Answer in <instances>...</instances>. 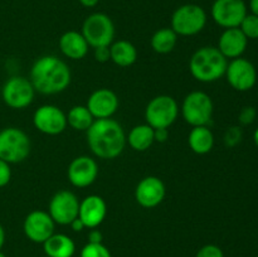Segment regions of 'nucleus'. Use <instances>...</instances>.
<instances>
[{
    "label": "nucleus",
    "mask_w": 258,
    "mask_h": 257,
    "mask_svg": "<svg viewBox=\"0 0 258 257\" xmlns=\"http://www.w3.org/2000/svg\"><path fill=\"white\" fill-rule=\"evenodd\" d=\"M30 82L43 95H54L64 91L71 83V70L55 55L38 58L30 70Z\"/></svg>",
    "instance_id": "nucleus-1"
},
{
    "label": "nucleus",
    "mask_w": 258,
    "mask_h": 257,
    "mask_svg": "<svg viewBox=\"0 0 258 257\" xmlns=\"http://www.w3.org/2000/svg\"><path fill=\"white\" fill-rule=\"evenodd\" d=\"M87 143L91 151L98 158L115 159L125 149V131L112 118H98L87 130Z\"/></svg>",
    "instance_id": "nucleus-2"
},
{
    "label": "nucleus",
    "mask_w": 258,
    "mask_h": 257,
    "mask_svg": "<svg viewBox=\"0 0 258 257\" xmlns=\"http://www.w3.org/2000/svg\"><path fill=\"white\" fill-rule=\"evenodd\" d=\"M227 58L218 48L203 47L190 58L189 70L191 76L201 82H214L226 75Z\"/></svg>",
    "instance_id": "nucleus-3"
},
{
    "label": "nucleus",
    "mask_w": 258,
    "mask_h": 257,
    "mask_svg": "<svg viewBox=\"0 0 258 257\" xmlns=\"http://www.w3.org/2000/svg\"><path fill=\"white\" fill-rule=\"evenodd\" d=\"M30 153L29 136L18 127L0 131V159L9 164L25 160Z\"/></svg>",
    "instance_id": "nucleus-4"
},
{
    "label": "nucleus",
    "mask_w": 258,
    "mask_h": 257,
    "mask_svg": "<svg viewBox=\"0 0 258 257\" xmlns=\"http://www.w3.org/2000/svg\"><path fill=\"white\" fill-rule=\"evenodd\" d=\"M82 35L92 48L110 47L115 38V25L105 13H93L83 22Z\"/></svg>",
    "instance_id": "nucleus-5"
},
{
    "label": "nucleus",
    "mask_w": 258,
    "mask_h": 257,
    "mask_svg": "<svg viewBox=\"0 0 258 257\" xmlns=\"http://www.w3.org/2000/svg\"><path fill=\"white\" fill-rule=\"evenodd\" d=\"M207 24V13L197 4H184L179 7L171 17V29L178 35H196Z\"/></svg>",
    "instance_id": "nucleus-6"
},
{
    "label": "nucleus",
    "mask_w": 258,
    "mask_h": 257,
    "mask_svg": "<svg viewBox=\"0 0 258 257\" xmlns=\"http://www.w3.org/2000/svg\"><path fill=\"white\" fill-rule=\"evenodd\" d=\"M183 117L189 125L207 126L212 120L213 115V102L212 98L202 91L190 92L183 101L181 105Z\"/></svg>",
    "instance_id": "nucleus-7"
},
{
    "label": "nucleus",
    "mask_w": 258,
    "mask_h": 257,
    "mask_svg": "<svg viewBox=\"0 0 258 257\" xmlns=\"http://www.w3.org/2000/svg\"><path fill=\"white\" fill-rule=\"evenodd\" d=\"M179 113L176 101L171 96H156L149 102L145 110V118L153 128H168L174 123Z\"/></svg>",
    "instance_id": "nucleus-8"
},
{
    "label": "nucleus",
    "mask_w": 258,
    "mask_h": 257,
    "mask_svg": "<svg viewBox=\"0 0 258 257\" xmlns=\"http://www.w3.org/2000/svg\"><path fill=\"white\" fill-rule=\"evenodd\" d=\"M34 87L28 78L22 76L10 77L4 83L2 90V97L5 105L15 110H23L33 102Z\"/></svg>",
    "instance_id": "nucleus-9"
},
{
    "label": "nucleus",
    "mask_w": 258,
    "mask_h": 257,
    "mask_svg": "<svg viewBox=\"0 0 258 257\" xmlns=\"http://www.w3.org/2000/svg\"><path fill=\"white\" fill-rule=\"evenodd\" d=\"M80 201L75 193L70 190H60L50 199L48 213L54 223L67 226L78 217Z\"/></svg>",
    "instance_id": "nucleus-10"
},
{
    "label": "nucleus",
    "mask_w": 258,
    "mask_h": 257,
    "mask_svg": "<svg viewBox=\"0 0 258 257\" xmlns=\"http://www.w3.org/2000/svg\"><path fill=\"white\" fill-rule=\"evenodd\" d=\"M212 18L221 27L238 28L247 15L243 0H216L212 5Z\"/></svg>",
    "instance_id": "nucleus-11"
},
{
    "label": "nucleus",
    "mask_w": 258,
    "mask_h": 257,
    "mask_svg": "<svg viewBox=\"0 0 258 257\" xmlns=\"http://www.w3.org/2000/svg\"><path fill=\"white\" fill-rule=\"evenodd\" d=\"M35 128L47 135H58L67 127V116L54 105H43L33 116Z\"/></svg>",
    "instance_id": "nucleus-12"
},
{
    "label": "nucleus",
    "mask_w": 258,
    "mask_h": 257,
    "mask_svg": "<svg viewBox=\"0 0 258 257\" xmlns=\"http://www.w3.org/2000/svg\"><path fill=\"white\" fill-rule=\"evenodd\" d=\"M23 229L32 242L44 243L54 233V221L48 212L33 211L25 217Z\"/></svg>",
    "instance_id": "nucleus-13"
},
{
    "label": "nucleus",
    "mask_w": 258,
    "mask_h": 257,
    "mask_svg": "<svg viewBox=\"0 0 258 257\" xmlns=\"http://www.w3.org/2000/svg\"><path fill=\"white\" fill-rule=\"evenodd\" d=\"M228 83L237 91H248L256 85L257 72L254 66L244 58H234L226 71Z\"/></svg>",
    "instance_id": "nucleus-14"
},
{
    "label": "nucleus",
    "mask_w": 258,
    "mask_h": 257,
    "mask_svg": "<svg viewBox=\"0 0 258 257\" xmlns=\"http://www.w3.org/2000/svg\"><path fill=\"white\" fill-rule=\"evenodd\" d=\"M98 175V165L90 156H78L68 166V179L77 188L90 186Z\"/></svg>",
    "instance_id": "nucleus-15"
},
{
    "label": "nucleus",
    "mask_w": 258,
    "mask_h": 257,
    "mask_svg": "<svg viewBox=\"0 0 258 257\" xmlns=\"http://www.w3.org/2000/svg\"><path fill=\"white\" fill-rule=\"evenodd\" d=\"M165 185L158 176H146L141 179L135 190L136 202L144 208H154L163 202Z\"/></svg>",
    "instance_id": "nucleus-16"
},
{
    "label": "nucleus",
    "mask_w": 258,
    "mask_h": 257,
    "mask_svg": "<svg viewBox=\"0 0 258 257\" xmlns=\"http://www.w3.org/2000/svg\"><path fill=\"white\" fill-rule=\"evenodd\" d=\"M87 108L95 118H110L118 108V97L108 88L92 92L87 101Z\"/></svg>",
    "instance_id": "nucleus-17"
},
{
    "label": "nucleus",
    "mask_w": 258,
    "mask_h": 257,
    "mask_svg": "<svg viewBox=\"0 0 258 257\" xmlns=\"http://www.w3.org/2000/svg\"><path fill=\"white\" fill-rule=\"evenodd\" d=\"M107 213V206L100 196H88L80 202L78 218L83 222L86 228H96L105 219Z\"/></svg>",
    "instance_id": "nucleus-18"
},
{
    "label": "nucleus",
    "mask_w": 258,
    "mask_h": 257,
    "mask_svg": "<svg viewBox=\"0 0 258 257\" xmlns=\"http://www.w3.org/2000/svg\"><path fill=\"white\" fill-rule=\"evenodd\" d=\"M246 35L239 28L226 29L219 37L218 49L226 58H239L247 48Z\"/></svg>",
    "instance_id": "nucleus-19"
},
{
    "label": "nucleus",
    "mask_w": 258,
    "mask_h": 257,
    "mask_svg": "<svg viewBox=\"0 0 258 257\" xmlns=\"http://www.w3.org/2000/svg\"><path fill=\"white\" fill-rule=\"evenodd\" d=\"M59 48L60 52L70 59H82L88 52V43L82 33L70 30L59 38Z\"/></svg>",
    "instance_id": "nucleus-20"
},
{
    "label": "nucleus",
    "mask_w": 258,
    "mask_h": 257,
    "mask_svg": "<svg viewBox=\"0 0 258 257\" xmlns=\"http://www.w3.org/2000/svg\"><path fill=\"white\" fill-rule=\"evenodd\" d=\"M43 248L49 257H72L75 254L76 246L72 238L66 234L53 233L43 243Z\"/></svg>",
    "instance_id": "nucleus-21"
},
{
    "label": "nucleus",
    "mask_w": 258,
    "mask_h": 257,
    "mask_svg": "<svg viewBox=\"0 0 258 257\" xmlns=\"http://www.w3.org/2000/svg\"><path fill=\"white\" fill-rule=\"evenodd\" d=\"M188 143L194 153L203 155V154L209 153L213 148V133L207 126H196L189 134Z\"/></svg>",
    "instance_id": "nucleus-22"
},
{
    "label": "nucleus",
    "mask_w": 258,
    "mask_h": 257,
    "mask_svg": "<svg viewBox=\"0 0 258 257\" xmlns=\"http://www.w3.org/2000/svg\"><path fill=\"white\" fill-rule=\"evenodd\" d=\"M111 59L120 67H128L134 65L138 58V50L133 43L127 40H118L110 45Z\"/></svg>",
    "instance_id": "nucleus-23"
},
{
    "label": "nucleus",
    "mask_w": 258,
    "mask_h": 257,
    "mask_svg": "<svg viewBox=\"0 0 258 257\" xmlns=\"http://www.w3.org/2000/svg\"><path fill=\"white\" fill-rule=\"evenodd\" d=\"M128 145L136 151H145L153 145L155 141L154 139V128L149 126L148 123L145 125H138L134 128H131L128 134Z\"/></svg>",
    "instance_id": "nucleus-24"
},
{
    "label": "nucleus",
    "mask_w": 258,
    "mask_h": 257,
    "mask_svg": "<svg viewBox=\"0 0 258 257\" xmlns=\"http://www.w3.org/2000/svg\"><path fill=\"white\" fill-rule=\"evenodd\" d=\"M178 34L171 28H163L154 33L151 38V48L156 53L166 54L175 48Z\"/></svg>",
    "instance_id": "nucleus-25"
},
{
    "label": "nucleus",
    "mask_w": 258,
    "mask_h": 257,
    "mask_svg": "<svg viewBox=\"0 0 258 257\" xmlns=\"http://www.w3.org/2000/svg\"><path fill=\"white\" fill-rule=\"evenodd\" d=\"M95 121V117L87 106H75L70 110L67 115V123L75 130L87 131Z\"/></svg>",
    "instance_id": "nucleus-26"
},
{
    "label": "nucleus",
    "mask_w": 258,
    "mask_h": 257,
    "mask_svg": "<svg viewBox=\"0 0 258 257\" xmlns=\"http://www.w3.org/2000/svg\"><path fill=\"white\" fill-rule=\"evenodd\" d=\"M239 29L242 30L247 39H258V17L254 14H247L242 20Z\"/></svg>",
    "instance_id": "nucleus-27"
},
{
    "label": "nucleus",
    "mask_w": 258,
    "mask_h": 257,
    "mask_svg": "<svg viewBox=\"0 0 258 257\" xmlns=\"http://www.w3.org/2000/svg\"><path fill=\"white\" fill-rule=\"evenodd\" d=\"M81 257H111L107 247L102 243H90L88 242L81 251Z\"/></svg>",
    "instance_id": "nucleus-28"
},
{
    "label": "nucleus",
    "mask_w": 258,
    "mask_h": 257,
    "mask_svg": "<svg viewBox=\"0 0 258 257\" xmlns=\"http://www.w3.org/2000/svg\"><path fill=\"white\" fill-rule=\"evenodd\" d=\"M196 257H224L223 251L216 244H206L198 251Z\"/></svg>",
    "instance_id": "nucleus-29"
},
{
    "label": "nucleus",
    "mask_w": 258,
    "mask_h": 257,
    "mask_svg": "<svg viewBox=\"0 0 258 257\" xmlns=\"http://www.w3.org/2000/svg\"><path fill=\"white\" fill-rule=\"evenodd\" d=\"M12 179V169L10 164L0 159V188L7 185Z\"/></svg>",
    "instance_id": "nucleus-30"
},
{
    "label": "nucleus",
    "mask_w": 258,
    "mask_h": 257,
    "mask_svg": "<svg viewBox=\"0 0 258 257\" xmlns=\"http://www.w3.org/2000/svg\"><path fill=\"white\" fill-rule=\"evenodd\" d=\"M242 133L239 130V127H231L228 128V131L226 133V136H224V141L228 146H234L241 141Z\"/></svg>",
    "instance_id": "nucleus-31"
},
{
    "label": "nucleus",
    "mask_w": 258,
    "mask_h": 257,
    "mask_svg": "<svg viewBox=\"0 0 258 257\" xmlns=\"http://www.w3.org/2000/svg\"><path fill=\"white\" fill-rule=\"evenodd\" d=\"M256 117V110L253 107H244L243 110L239 113V121H241L243 125H248Z\"/></svg>",
    "instance_id": "nucleus-32"
},
{
    "label": "nucleus",
    "mask_w": 258,
    "mask_h": 257,
    "mask_svg": "<svg viewBox=\"0 0 258 257\" xmlns=\"http://www.w3.org/2000/svg\"><path fill=\"white\" fill-rule=\"evenodd\" d=\"M95 58L101 63H105V62H107L108 59H111L110 47L95 48Z\"/></svg>",
    "instance_id": "nucleus-33"
},
{
    "label": "nucleus",
    "mask_w": 258,
    "mask_h": 257,
    "mask_svg": "<svg viewBox=\"0 0 258 257\" xmlns=\"http://www.w3.org/2000/svg\"><path fill=\"white\" fill-rule=\"evenodd\" d=\"M168 128H154V139L159 143H164L168 139Z\"/></svg>",
    "instance_id": "nucleus-34"
},
{
    "label": "nucleus",
    "mask_w": 258,
    "mask_h": 257,
    "mask_svg": "<svg viewBox=\"0 0 258 257\" xmlns=\"http://www.w3.org/2000/svg\"><path fill=\"white\" fill-rule=\"evenodd\" d=\"M88 242L90 243H102V233L98 229L92 228V231L88 233Z\"/></svg>",
    "instance_id": "nucleus-35"
},
{
    "label": "nucleus",
    "mask_w": 258,
    "mask_h": 257,
    "mask_svg": "<svg viewBox=\"0 0 258 257\" xmlns=\"http://www.w3.org/2000/svg\"><path fill=\"white\" fill-rule=\"evenodd\" d=\"M70 226L72 227V229L75 232H81V231H82V229L86 228L85 224H83V222L81 221V219L78 218V217L75 219V221H72V223H71Z\"/></svg>",
    "instance_id": "nucleus-36"
},
{
    "label": "nucleus",
    "mask_w": 258,
    "mask_h": 257,
    "mask_svg": "<svg viewBox=\"0 0 258 257\" xmlns=\"http://www.w3.org/2000/svg\"><path fill=\"white\" fill-rule=\"evenodd\" d=\"M98 2H100V0H80L81 4H82L83 7H86V8L96 7V5L98 4Z\"/></svg>",
    "instance_id": "nucleus-37"
},
{
    "label": "nucleus",
    "mask_w": 258,
    "mask_h": 257,
    "mask_svg": "<svg viewBox=\"0 0 258 257\" xmlns=\"http://www.w3.org/2000/svg\"><path fill=\"white\" fill-rule=\"evenodd\" d=\"M249 8H251L252 14L257 15L258 17V0H251V2H249Z\"/></svg>",
    "instance_id": "nucleus-38"
},
{
    "label": "nucleus",
    "mask_w": 258,
    "mask_h": 257,
    "mask_svg": "<svg viewBox=\"0 0 258 257\" xmlns=\"http://www.w3.org/2000/svg\"><path fill=\"white\" fill-rule=\"evenodd\" d=\"M4 242H5V231H4V227L0 224V249H2V247L4 246Z\"/></svg>",
    "instance_id": "nucleus-39"
},
{
    "label": "nucleus",
    "mask_w": 258,
    "mask_h": 257,
    "mask_svg": "<svg viewBox=\"0 0 258 257\" xmlns=\"http://www.w3.org/2000/svg\"><path fill=\"white\" fill-rule=\"evenodd\" d=\"M253 139H254V143H256V145L258 146V128L256 131H254V135H253Z\"/></svg>",
    "instance_id": "nucleus-40"
},
{
    "label": "nucleus",
    "mask_w": 258,
    "mask_h": 257,
    "mask_svg": "<svg viewBox=\"0 0 258 257\" xmlns=\"http://www.w3.org/2000/svg\"><path fill=\"white\" fill-rule=\"evenodd\" d=\"M0 257H7V256H5V254H4V253H3V252H2V251H0Z\"/></svg>",
    "instance_id": "nucleus-41"
},
{
    "label": "nucleus",
    "mask_w": 258,
    "mask_h": 257,
    "mask_svg": "<svg viewBox=\"0 0 258 257\" xmlns=\"http://www.w3.org/2000/svg\"><path fill=\"white\" fill-rule=\"evenodd\" d=\"M43 257H49V256H47V254H45V256H43Z\"/></svg>",
    "instance_id": "nucleus-42"
},
{
    "label": "nucleus",
    "mask_w": 258,
    "mask_h": 257,
    "mask_svg": "<svg viewBox=\"0 0 258 257\" xmlns=\"http://www.w3.org/2000/svg\"><path fill=\"white\" fill-rule=\"evenodd\" d=\"M257 257H258V256H257Z\"/></svg>",
    "instance_id": "nucleus-43"
}]
</instances>
